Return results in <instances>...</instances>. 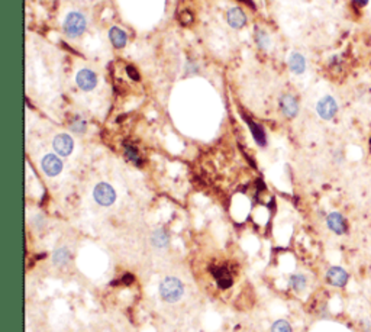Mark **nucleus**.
Listing matches in <instances>:
<instances>
[{"label":"nucleus","mask_w":371,"mask_h":332,"mask_svg":"<svg viewBox=\"0 0 371 332\" xmlns=\"http://www.w3.org/2000/svg\"><path fill=\"white\" fill-rule=\"evenodd\" d=\"M184 293L183 283L176 277H165L160 285V295L167 303L178 302Z\"/></svg>","instance_id":"obj_1"},{"label":"nucleus","mask_w":371,"mask_h":332,"mask_svg":"<svg viewBox=\"0 0 371 332\" xmlns=\"http://www.w3.org/2000/svg\"><path fill=\"white\" fill-rule=\"evenodd\" d=\"M86 19L78 12H71L64 22V30L70 38H77L86 30Z\"/></svg>","instance_id":"obj_2"},{"label":"nucleus","mask_w":371,"mask_h":332,"mask_svg":"<svg viewBox=\"0 0 371 332\" xmlns=\"http://www.w3.org/2000/svg\"><path fill=\"white\" fill-rule=\"evenodd\" d=\"M93 197L100 206H110V205H113V202L116 199V193L110 184L99 183L93 190Z\"/></svg>","instance_id":"obj_3"},{"label":"nucleus","mask_w":371,"mask_h":332,"mask_svg":"<svg viewBox=\"0 0 371 332\" xmlns=\"http://www.w3.org/2000/svg\"><path fill=\"white\" fill-rule=\"evenodd\" d=\"M316 110H318V113H319V116H321L322 119L329 121V119H332V118L335 116V113H337V110H338V106H337V102H335L334 97L325 96V97H322V99L318 102Z\"/></svg>","instance_id":"obj_4"},{"label":"nucleus","mask_w":371,"mask_h":332,"mask_svg":"<svg viewBox=\"0 0 371 332\" xmlns=\"http://www.w3.org/2000/svg\"><path fill=\"white\" fill-rule=\"evenodd\" d=\"M52 145H54L55 152L58 155H62V157L70 155L73 152V150H74V141H73L71 136L67 135V134H59V135L55 136Z\"/></svg>","instance_id":"obj_5"},{"label":"nucleus","mask_w":371,"mask_h":332,"mask_svg":"<svg viewBox=\"0 0 371 332\" xmlns=\"http://www.w3.org/2000/svg\"><path fill=\"white\" fill-rule=\"evenodd\" d=\"M41 166H42V170H44V173L46 176L55 177V176H58L59 173H61V170H62V161L59 160L57 155H54V154H46L44 158H42Z\"/></svg>","instance_id":"obj_6"},{"label":"nucleus","mask_w":371,"mask_h":332,"mask_svg":"<svg viewBox=\"0 0 371 332\" xmlns=\"http://www.w3.org/2000/svg\"><path fill=\"white\" fill-rule=\"evenodd\" d=\"M75 80H77V86L84 91L93 90L96 87V84H97V76L93 71H90V70H81V71H78Z\"/></svg>","instance_id":"obj_7"},{"label":"nucleus","mask_w":371,"mask_h":332,"mask_svg":"<svg viewBox=\"0 0 371 332\" xmlns=\"http://www.w3.org/2000/svg\"><path fill=\"white\" fill-rule=\"evenodd\" d=\"M327 280L332 286L344 287L348 282V274L341 267H331L327 273Z\"/></svg>","instance_id":"obj_8"},{"label":"nucleus","mask_w":371,"mask_h":332,"mask_svg":"<svg viewBox=\"0 0 371 332\" xmlns=\"http://www.w3.org/2000/svg\"><path fill=\"white\" fill-rule=\"evenodd\" d=\"M210 272H212L215 280H216V283H218V286L221 287V289H228V287L232 286L234 279H232L231 273H229V270L226 267H212Z\"/></svg>","instance_id":"obj_9"},{"label":"nucleus","mask_w":371,"mask_h":332,"mask_svg":"<svg viewBox=\"0 0 371 332\" xmlns=\"http://www.w3.org/2000/svg\"><path fill=\"white\" fill-rule=\"evenodd\" d=\"M280 109L284 113V116L287 118H295L299 112V105H297L296 99L290 94H284L280 99Z\"/></svg>","instance_id":"obj_10"},{"label":"nucleus","mask_w":371,"mask_h":332,"mask_svg":"<svg viewBox=\"0 0 371 332\" xmlns=\"http://www.w3.org/2000/svg\"><path fill=\"white\" fill-rule=\"evenodd\" d=\"M327 224L331 231H334L335 234L338 235H342L347 232V222L344 219V216L340 215V213H331L327 218Z\"/></svg>","instance_id":"obj_11"},{"label":"nucleus","mask_w":371,"mask_h":332,"mask_svg":"<svg viewBox=\"0 0 371 332\" xmlns=\"http://www.w3.org/2000/svg\"><path fill=\"white\" fill-rule=\"evenodd\" d=\"M242 118L247 121L248 123V126H250V129H251V134H253L254 139H255V142L260 145V147H266V144H267V136H266V132H264V129H263V126L261 125H258V123H255L254 121H251L248 116H245V115H242Z\"/></svg>","instance_id":"obj_12"},{"label":"nucleus","mask_w":371,"mask_h":332,"mask_svg":"<svg viewBox=\"0 0 371 332\" xmlns=\"http://www.w3.org/2000/svg\"><path fill=\"white\" fill-rule=\"evenodd\" d=\"M228 23L232 28L239 29V28H242L247 23V16H245V13L239 7H232L228 12Z\"/></svg>","instance_id":"obj_13"},{"label":"nucleus","mask_w":371,"mask_h":332,"mask_svg":"<svg viewBox=\"0 0 371 332\" xmlns=\"http://www.w3.org/2000/svg\"><path fill=\"white\" fill-rule=\"evenodd\" d=\"M289 65H290V70L296 74H302L306 68V60L302 54L299 52H293L290 57H289Z\"/></svg>","instance_id":"obj_14"},{"label":"nucleus","mask_w":371,"mask_h":332,"mask_svg":"<svg viewBox=\"0 0 371 332\" xmlns=\"http://www.w3.org/2000/svg\"><path fill=\"white\" fill-rule=\"evenodd\" d=\"M168 242H170V238L167 235V232L164 229H157L152 232L151 235V244L157 248H165L168 247Z\"/></svg>","instance_id":"obj_15"},{"label":"nucleus","mask_w":371,"mask_h":332,"mask_svg":"<svg viewBox=\"0 0 371 332\" xmlns=\"http://www.w3.org/2000/svg\"><path fill=\"white\" fill-rule=\"evenodd\" d=\"M109 38H110L112 44L116 46V48H122V46H125V44H126V35H125V32L120 29V28H116V26H113L110 29Z\"/></svg>","instance_id":"obj_16"},{"label":"nucleus","mask_w":371,"mask_h":332,"mask_svg":"<svg viewBox=\"0 0 371 332\" xmlns=\"http://www.w3.org/2000/svg\"><path fill=\"white\" fill-rule=\"evenodd\" d=\"M306 285H308L306 277L302 276V274H293V276H290V279H289V286L292 287L295 292H302V290H305V289H306Z\"/></svg>","instance_id":"obj_17"},{"label":"nucleus","mask_w":371,"mask_h":332,"mask_svg":"<svg viewBox=\"0 0 371 332\" xmlns=\"http://www.w3.org/2000/svg\"><path fill=\"white\" fill-rule=\"evenodd\" d=\"M52 261L55 266H65L70 261V251L67 248H58L52 254Z\"/></svg>","instance_id":"obj_18"},{"label":"nucleus","mask_w":371,"mask_h":332,"mask_svg":"<svg viewBox=\"0 0 371 332\" xmlns=\"http://www.w3.org/2000/svg\"><path fill=\"white\" fill-rule=\"evenodd\" d=\"M123 147H125V155H126V158H128L129 161L135 163L136 166H139V164H141V158H139L138 150L135 148L134 145H131V144H125Z\"/></svg>","instance_id":"obj_19"},{"label":"nucleus","mask_w":371,"mask_h":332,"mask_svg":"<svg viewBox=\"0 0 371 332\" xmlns=\"http://www.w3.org/2000/svg\"><path fill=\"white\" fill-rule=\"evenodd\" d=\"M271 332H293L292 331V327L287 321L284 319H279L273 324L271 327Z\"/></svg>","instance_id":"obj_20"},{"label":"nucleus","mask_w":371,"mask_h":332,"mask_svg":"<svg viewBox=\"0 0 371 332\" xmlns=\"http://www.w3.org/2000/svg\"><path fill=\"white\" fill-rule=\"evenodd\" d=\"M255 39H257V44H258V46H260L261 49H266V48H268V45H270V38H268V35L264 30L257 29Z\"/></svg>","instance_id":"obj_21"},{"label":"nucleus","mask_w":371,"mask_h":332,"mask_svg":"<svg viewBox=\"0 0 371 332\" xmlns=\"http://www.w3.org/2000/svg\"><path fill=\"white\" fill-rule=\"evenodd\" d=\"M70 128L75 134H83V132H86V121L77 116L74 121L70 123Z\"/></svg>","instance_id":"obj_22"},{"label":"nucleus","mask_w":371,"mask_h":332,"mask_svg":"<svg viewBox=\"0 0 371 332\" xmlns=\"http://www.w3.org/2000/svg\"><path fill=\"white\" fill-rule=\"evenodd\" d=\"M126 73H128V76L131 77V78H134V80H139V78H141V77H139V73L135 70L132 65H128V67H126Z\"/></svg>","instance_id":"obj_23"},{"label":"nucleus","mask_w":371,"mask_h":332,"mask_svg":"<svg viewBox=\"0 0 371 332\" xmlns=\"http://www.w3.org/2000/svg\"><path fill=\"white\" fill-rule=\"evenodd\" d=\"M134 282V276L132 274H125L122 277V285H131Z\"/></svg>","instance_id":"obj_24"},{"label":"nucleus","mask_w":371,"mask_h":332,"mask_svg":"<svg viewBox=\"0 0 371 332\" xmlns=\"http://www.w3.org/2000/svg\"><path fill=\"white\" fill-rule=\"evenodd\" d=\"M369 3V0H353V4H356L358 7H363Z\"/></svg>","instance_id":"obj_25"},{"label":"nucleus","mask_w":371,"mask_h":332,"mask_svg":"<svg viewBox=\"0 0 371 332\" xmlns=\"http://www.w3.org/2000/svg\"><path fill=\"white\" fill-rule=\"evenodd\" d=\"M239 1H244L245 4H248L251 9H257V6H255V3H254L253 0H239Z\"/></svg>","instance_id":"obj_26"}]
</instances>
